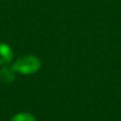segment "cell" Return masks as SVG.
Returning a JSON list of instances; mask_svg holds the SVG:
<instances>
[{"mask_svg": "<svg viewBox=\"0 0 121 121\" xmlns=\"http://www.w3.org/2000/svg\"><path fill=\"white\" fill-rule=\"evenodd\" d=\"M40 67V61L34 56H25L18 59L12 65L14 71L22 74H32Z\"/></svg>", "mask_w": 121, "mask_h": 121, "instance_id": "1", "label": "cell"}, {"mask_svg": "<svg viewBox=\"0 0 121 121\" xmlns=\"http://www.w3.org/2000/svg\"><path fill=\"white\" fill-rule=\"evenodd\" d=\"M12 59V52L9 46L0 43V64H7Z\"/></svg>", "mask_w": 121, "mask_h": 121, "instance_id": "2", "label": "cell"}, {"mask_svg": "<svg viewBox=\"0 0 121 121\" xmlns=\"http://www.w3.org/2000/svg\"><path fill=\"white\" fill-rule=\"evenodd\" d=\"M14 69L12 66H5L0 71V78L3 82L9 83L14 79Z\"/></svg>", "mask_w": 121, "mask_h": 121, "instance_id": "3", "label": "cell"}, {"mask_svg": "<svg viewBox=\"0 0 121 121\" xmlns=\"http://www.w3.org/2000/svg\"><path fill=\"white\" fill-rule=\"evenodd\" d=\"M10 121H36L35 117L30 114V113H27V112H21V113H18L16 115H14Z\"/></svg>", "mask_w": 121, "mask_h": 121, "instance_id": "4", "label": "cell"}]
</instances>
